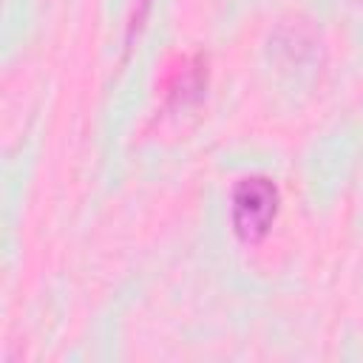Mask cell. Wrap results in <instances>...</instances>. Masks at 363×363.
<instances>
[{"mask_svg": "<svg viewBox=\"0 0 363 363\" xmlns=\"http://www.w3.org/2000/svg\"><path fill=\"white\" fill-rule=\"evenodd\" d=\"M278 207H281V193L272 179H267V176L241 179L230 196L233 233L247 244L261 241L272 230V224L278 218Z\"/></svg>", "mask_w": 363, "mask_h": 363, "instance_id": "obj_1", "label": "cell"}, {"mask_svg": "<svg viewBox=\"0 0 363 363\" xmlns=\"http://www.w3.org/2000/svg\"><path fill=\"white\" fill-rule=\"evenodd\" d=\"M201 91V62L196 60V65H184L182 71H176L173 77V85L167 94L179 96V99H187L190 94H199Z\"/></svg>", "mask_w": 363, "mask_h": 363, "instance_id": "obj_2", "label": "cell"}]
</instances>
